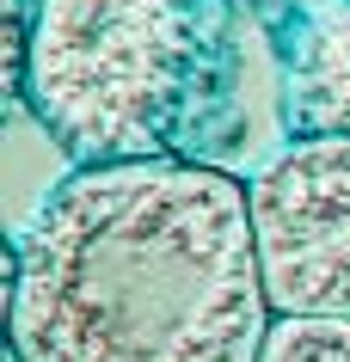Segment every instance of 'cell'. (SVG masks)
Returning <instances> with one entry per match:
<instances>
[{"instance_id": "6da1fadb", "label": "cell", "mask_w": 350, "mask_h": 362, "mask_svg": "<svg viewBox=\"0 0 350 362\" xmlns=\"http://www.w3.org/2000/svg\"><path fill=\"white\" fill-rule=\"evenodd\" d=\"M6 332L25 362H258L252 185L209 160L74 166L19 233Z\"/></svg>"}, {"instance_id": "7a4b0ae2", "label": "cell", "mask_w": 350, "mask_h": 362, "mask_svg": "<svg viewBox=\"0 0 350 362\" xmlns=\"http://www.w3.org/2000/svg\"><path fill=\"white\" fill-rule=\"evenodd\" d=\"M228 93L221 0H37L25 111L74 166L191 160Z\"/></svg>"}, {"instance_id": "3957f363", "label": "cell", "mask_w": 350, "mask_h": 362, "mask_svg": "<svg viewBox=\"0 0 350 362\" xmlns=\"http://www.w3.org/2000/svg\"><path fill=\"white\" fill-rule=\"evenodd\" d=\"M252 233L271 313L350 320V129L301 135L258 172Z\"/></svg>"}, {"instance_id": "277c9868", "label": "cell", "mask_w": 350, "mask_h": 362, "mask_svg": "<svg viewBox=\"0 0 350 362\" xmlns=\"http://www.w3.org/2000/svg\"><path fill=\"white\" fill-rule=\"evenodd\" d=\"M289 98H295L289 117L308 135H344L350 129V13L344 19H320Z\"/></svg>"}, {"instance_id": "5b68a950", "label": "cell", "mask_w": 350, "mask_h": 362, "mask_svg": "<svg viewBox=\"0 0 350 362\" xmlns=\"http://www.w3.org/2000/svg\"><path fill=\"white\" fill-rule=\"evenodd\" d=\"M258 362H350V320H338V313H271Z\"/></svg>"}, {"instance_id": "8992f818", "label": "cell", "mask_w": 350, "mask_h": 362, "mask_svg": "<svg viewBox=\"0 0 350 362\" xmlns=\"http://www.w3.org/2000/svg\"><path fill=\"white\" fill-rule=\"evenodd\" d=\"M6 362H25V356H6Z\"/></svg>"}]
</instances>
